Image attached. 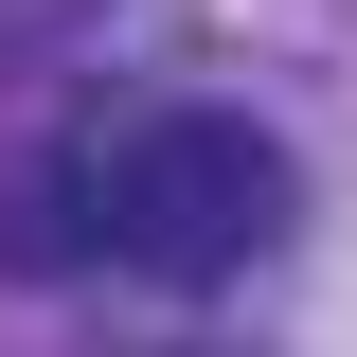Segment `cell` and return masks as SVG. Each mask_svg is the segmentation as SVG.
Returning a JSON list of instances; mask_svg holds the SVG:
<instances>
[{"label":"cell","instance_id":"cell-1","mask_svg":"<svg viewBox=\"0 0 357 357\" xmlns=\"http://www.w3.org/2000/svg\"><path fill=\"white\" fill-rule=\"evenodd\" d=\"M286 215H304V178H286V143H268L250 107H161V126L107 161V250L161 268V286H232V268H268Z\"/></svg>","mask_w":357,"mask_h":357}]
</instances>
